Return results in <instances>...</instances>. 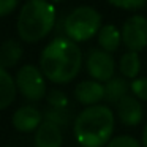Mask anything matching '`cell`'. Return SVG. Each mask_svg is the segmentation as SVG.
Returning <instances> with one entry per match:
<instances>
[{
  "instance_id": "4fadbf2b",
  "label": "cell",
  "mask_w": 147,
  "mask_h": 147,
  "mask_svg": "<svg viewBox=\"0 0 147 147\" xmlns=\"http://www.w3.org/2000/svg\"><path fill=\"white\" fill-rule=\"evenodd\" d=\"M16 81L5 68L0 67V111L11 105L16 98Z\"/></svg>"
},
{
  "instance_id": "3957f363",
  "label": "cell",
  "mask_w": 147,
  "mask_h": 147,
  "mask_svg": "<svg viewBox=\"0 0 147 147\" xmlns=\"http://www.w3.org/2000/svg\"><path fill=\"white\" fill-rule=\"evenodd\" d=\"M55 24V8L48 0H29L18 18V33L27 43L48 36Z\"/></svg>"
},
{
  "instance_id": "5bb4252c",
  "label": "cell",
  "mask_w": 147,
  "mask_h": 147,
  "mask_svg": "<svg viewBox=\"0 0 147 147\" xmlns=\"http://www.w3.org/2000/svg\"><path fill=\"white\" fill-rule=\"evenodd\" d=\"M128 90H131L130 82L125 78H112L105 82V100L117 105L123 96L128 95Z\"/></svg>"
},
{
  "instance_id": "603a6c76",
  "label": "cell",
  "mask_w": 147,
  "mask_h": 147,
  "mask_svg": "<svg viewBox=\"0 0 147 147\" xmlns=\"http://www.w3.org/2000/svg\"><path fill=\"white\" fill-rule=\"evenodd\" d=\"M142 147H147V123H146L144 131H142Z\"/></svg>"
},
{
  "instance_id": "6da1fadb",
  "label": "cell",
  "mask_w": 147,
  "mask_h": 147,
  "mask_svg": "<svg viewBox=\"0 0 147 147\" xmlns=\"http://www.w3.org/2000/svg\"><path fill=\"white\" fill-rule=\"evenodd\" d=\"M82 65V52L70 38H55L43 49L40 68L51 82L67 84L78 76Z\"/></svg>"
},
{
  "instance_id": "5b68a950",
  "label": "cell",
  "mask_w": 147,
  "mask_h": 147,
  "mask_svg": "<svg viewBox=\"0 0 147 147\" xmlns=\"http://www.w3.org/2000/svg\"><path fill=\"white\" fill-rule=\"evenodd\" d=\"M45 74L33 65H24L16 74V87L27 100L40 101L46 96Z\"/></svg>"
},
{
  "instance_id": "44dd1931",
  "label": "cell",
  "mask_w": 147,
  "mask_h": 147,
  "mask_svg": "<svg viewBox=\"0 0 147 147\" xmlns=\"http://www.w3.org/2000/svg\"><path fill=\"white\" fill-rule=\"evenodd\" d=\"M48 103L52 108H67L68 98L63 92H60V90H51V92L48 93Z\"/></svg>"
},
{
  "instance_id": "ffe728a7",
  "label": "cell",
  "mask_w": 147,
  "mask_h": 147,
  "mask_svg": "<svg viewBox=\"0 0 147 147\" xmlns=\"http://www.w3.org/2000/svg\"><path fill=\"white\" fill-rule=\"evenodd\" d=\"M106 147H141L139 141L134 139L133 136H128V134H120V136H115L106 144Z\"/></svg>"
},
{
  "instance_id": "ac0fdd59",
  "label": "cell",
  "mask_w": 147,
  "mask_h": 147,
  "mask_svg": "<svg viewBox=\"0 0 147 147\" xmlns=\"http://www.w3.org/2000/svg\"><path fill=\"white\" fill-rule=\"evenodd\" d=\"M108 2L112 7L127 11H138L141 8H144L147 3V0H108Z\"/></svg>"
},
{
  "instance_id": "d4e9b609",
  "label": "cell",
  "mask_w": 147,
  "mask_h": 147,
  "mask_svg": "<svg viewBox=\"0 0 147 147\" xmlns=\"http://www.w3.org/2000/svg\"><path fill=\"white\" fill-rule=\"evenodd\" d=\"M7 147H13V146H7Z\"/></svg>"
},
{
  "instance_id": "9a60e30c",
  "label": "cell",
  "mask_w": 147,
  "mask_h": 147,
  "mask_svg": "<svg viewBox=\"0 0 147 147\" xmlns=\"http://www.w3.org/2000/svg\"><path fill=\"white\" fill-rule=\"evenodd\" d=\"M22 55V46L16 40H7L3 45L0 46V67L10 68L19 62Z\"/></svg>"
},
{
  "instance_id": "8fae6325",
  "label": "cell",
  "mask_w": 147,
  "mask_h": 147,
  "mask_svg": "<svg viewBox=\"0 0 147 147\" xmlns=\"http://www.w3.org/2000/svg\"><path fill=\"white\" fill-rule=\"evenodd\" d=\"M63 138H62L60 127L52 122H41L35 133V147H62Z\"/></svg>"
},
{
  "instance_id": "cb8c5ba5",
  "label": "cell",
  "mask_w": 147,
  "mask_h": 147,
  "mask_svg": "<svg viewBox=\"0 0 147 147\" xmlns=\"http://www.w3.org/2000/svg\"><path fill=\"white\" fill-rule=\"evenodd\" d=\"M60 2H63V0H51V3H60Z\"/></svg>"
},
{
  "instance_id": "8992f818",
  "label": "cell",
  "mask_w": 147,
  "mask_h": 147,
  "mask_svg": "<svg viewBox=\"0 0 147 147\" xmlns=\"http://www.w3.org/2000/svg\"><path fill=\"white\" fill-rule=\"evenodd\" d=\"M86 67L87 73L93 78V81L108 82L109 79L114 78L115 60L111 52H106L103 49H92L87 54Z\"/></svg>"
},
{
  "instance_id": "9c48e42d",
  "label": "cell",
  "mask_w": 147,
  "mask_h": 147,
  "mask_svg": "<svg viewBox=\"0 0 147 147\" xmlns=\"http://www.w3.org/2000/svg\"><path fill=\"white\" fill-rule=\"evenodd\" d=\"M76 100L84 106H95L105 100V86L98 81H82L74 89Z\"/></svg>"
},
{
  "instance_id": "7402d4cb",
  "label": "cell",
  "mask_w": 147,
  "mask_h": 147,
  "mask_svg": "<svg viewBox=\"0 0 147 147\" xmlns=\"http://www.w3.org/2000/svg\"><path fill=\"white\" fill-rule=\"evenodd\" d=\"M19 0H0V18L8 16L16 10Z\"/></svg>"
},
{
  "instance_id": "277c9868",
  "label": "cell",
  "mask_w": 147,
  "mask_h": 147,
  "mask_svg": "<svg viewBox=\"0 0 147 147\" xmlns=\"http://www.w3.org/2000/svg\"><path fill=\"white\" fill-rule=\"evenodd\" d=\"M65 33L74 43L87 41L98 35L101 29V14L92 7H78L65 19Z\"/></svg>"
},
{
  "instance_id": "30bf717a",
  "label": "cell",
  "mask_w": 147,
  "mask_h": 147,
  "mask_svg": "<svg viewBox=\"0 0 147 147\" xmlns=\"http://www.w3.org/2000/svg\"><path fill=\"white\" fill-rule=\"evenodd\" d=\"M41 125V112L33 106H22L13 114V127L21 133H30Z\"/></svg>"
},
{
  "instance_id": "7a4b0ae2",
  "label": "cell",
  "mask_w": 147,
  "mask_h": 147,
  "mask_svg": "<svg viewBox=\"0 0 147 147\" xmlns=\"http://www.w3.org/2000/svg\"><path fill=\"white\" fill-rule=\"evenodd\" d=\"M115 115L108 106H87L74 120V136L81 147H103L111 141Z\"/></svg>"
},
{
  "instance_id": "e0dca14e",
  "label": "cell",
  "mask_w": 147,
  "mask_h": 147,
  "mask_svg": "<svg viewBox=\"0 0 147 147\" xmlns=\"http://www.w3.org/2000/svg\"><path fill=\"white\" fill-rule=\"evenodd\" d=\"M46 120L52 122L55 125H67L70 120V112L67 111V108H51L46 112Z\"/></svg>"
},
{
  "instance_id": "7c38bea8",
  "label": "cell",
  "mask_w": 147,
  "mask_h": 147,
  "mask_svg": "<svg viewBox=\"0 0 147 147\" xmlns=\"http://www.w3.org/2000/svg\"><path fill=\"white\" fill-rule=\"evenodd\" d=\"M122 41V32L112 24H106L98 32V45L106 52H115Z\"/></svg>"
},
{
  "instance_id": "2e32d148",
  "label": "cell",
  "mask_w": 147,
  "mask_h": 147,
  "mask_svg": "<svg viewBox=\"0 0 147 147\" xmlns=\"http://www.w3.org/2000/svg\"><path fill=\"white\" fill-rule=\"evenodd\" d=\"M119 70H120L122 76L125 79H136V76L139 74L141 70V59H139V52H133L128 51L120 57L119 62Z\"/></svg>"
},
{
  "instance_id": "d6986e66",
  "label": "cell",
  "mask_w": 147,
  "mask_h": 147,
  "mask_svg": "<svg viewBox=\"0 0 147 147\" xmlns=\"http://www.w3.org/2000/svg\"><path fill=\"white\" fill-rule=\"evenodd\" d=\"M130 89L138 100L147 101V78H136L130 84Z\"/></svg>"
},
{
  "instance_id": "52a82bcc",
  "label": "cell",
  "mask_w": 147,
  "mask_h": 147,
  "mask_svg": "<svg viewBox=\"0 0 147 147\" xmlns=\"http://www.w3.org/2000/svg\"><path fill=\"white\" fill-rule=\"evenodd\" d=\"M122 41L128 51H142L147 46V18L141 14L128 18L122 27Z\"/></svg>"
},
{
  "instance_id": "ba28073f",
  "label": "cell",
  "mask_w": 147,
  "mask_h": 147,
  "mask_svg": "<svg viewBox=\"0 0 147 147\" xmlns=\"http://www.w3.org/2000/svg\"><path fill=\"white\" fill-rule=\"evenodd\" d=\"M142 105L136 96L127 95L117 103V117L127 127H136L142 120Z\"/></svg>"
}]
</instances>
